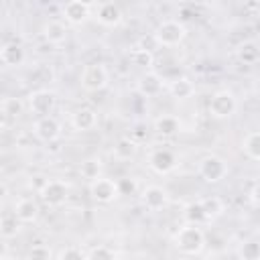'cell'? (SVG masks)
<instances>
[{
	"instance_id": "1",
	"label": "cell",
	"mask_w": 260,
	"mask_h": 260,
	"mask_svg": "<svg viewBox=\"0 0 260 260\" xmlns=\"http://www.w3.org/2000/svg\"><path fill=\"white\" fill-rule=\"evenodd\" d=\"M175 246L181 254H187V256H197L203 252L205 248V234L199 225H183L177 230L175 234Z\"/></svg>"
},
{
	"instance_id": "2",
	"label": "cell",
	"mask_w": 260,
	"mask_h": 260,
	"mask_svg": "<svg viewBox=\"0 0 260 260\" xmlns=\"http://www.w3.org/2000/svg\"><path fill=\"white\" fill-rule=\"evenodd\" d=\"M156 45L160 47H177L185 41L187 37V28L181 20H175V18H167V20H160L152 32Z\"/></svg>"
},
{
	"instance_id": "3",
	"label": "cell",
	"mask_w": 260,
	"mask_h": 260,
	"mask_svg": "<svg viewBox=\"0 0 260 260\" xmlns=\"http://www.w3.org/2000/svg\"><path fill=\"white\" fill-rule=\"evenodd\" d=\"M236 110H238V100H236L234 91H230V89L213 91L207 102V112L215 120H228L236 114Z\"/></svg>"
},
{
	"instance_id": "4",
	"label": "cell",
	"mask_w": 260,
	"mask_h": 260,
	"mask_svg": "<svg viewBox=\"0 0 260 260\" xmlns=\"http://www.w3.org/2000/svg\"><path fill=\"white\" fill-rule=\"evenodd\" d=\"M79 83L85 91H102L110 83V71L100 61L87 63V65H83V69L79 73Z\"/></svg>"
},
{
	"instance_id": "5",
	"label": "cell",
	"mask_w": 260,
	"mask_h": 260,
	"mask_svg": "<svg viewBox=\"0 0 260 260\" xmlns=\"http://www.w3.org/2000/svg\"><path fill=\"white\" fill-rule=\"evenodd\" d=\"M199 175L205 183H219L228 177V162L217 154H205L199 160Z\"/></svg>"
},
{
	"instance_id": "6",
	"label": "cell",
	"mask_w": 260,
	"mask_h": 260,
	"mask_svg": "<svg viewBox=\"0 0 260 260\" xmlns=\"http://www.w3.org/2000/svg\"><path fill=\"white\" fill-rule=\"evenodd\" d=\"M39 195L49 207H59L69 197V185L65 181H61V179H47V183L43 185Z\"/></svg>"
},
{
	"instance_id": "7",
	"label": "cell",
	"mask_w": 260,
	"mask_h": 260,
	"mask_svg": "<svg viewBox=\"0 0 260 260\" xmlns=\"http://www.w3.org/2000/svg\"><path fill=\"white\" fill-rule=\"evenodd\" d=\"M89 195L95 203H102V205H108L112 201H116L120 195H118V187H116V181L114 179H108V177H100V179H93L89 183Z\"/></svg>"
},
{
	"instance_id": "8",
	"label": "cell",
	"mask_w": 260,
	"mask_h": 260,
	"mask_svg": "<svg viewBox=\"0 0 260 260\" xmlns=\"http://www.w3.org/2000/svg\"><path fill=\"white\" fill-rule=\"evenodd\" d=\"M55 93L49 91V89H37V91H30L28 93V110L30 114L43 118V116H51L53 108H55Z\"/></svg>"
},
{
	"instance_id": "9",
	"label": "cell",
	"mask_w": 260,
	"mask_h": 260,
	"mask_svg": "<svg viewBox=\"0 0 260 260\" xmlns=\"http://www.w3.org/2000/svg\"><path fill=\"white\" fill-rule=\"evenodd\" d=\"M169 191L160 185H148L140 193V201L148 211H160L169 205Z\"/></svg>"
},
{
	"instance_id": "10",
	"label": "cell",
	"mask_w": 260,
	"mask_h": 260,
	"mask_svg": "<svg viewBox=\"0 0 260 260\" xmlns=\"http://www.w3.org/2000/svg\"><path fill=\"white\" fill-rule=\"evenodd\" d=\"M148 167L156 175H169L177 167V156L171 148H154L148 154Z\"/></svg>"
},
{
	"instance_id": "11",
	"label": "cell",
	"mask_w": 260,
	"mask_h": 260,
	"mask_svg": "<svg viewBox=\"0 0 260 260\" xmlns=\"http://www.w3.org/2000/svg\"><path fill=\"white\" fill-rule=\"evenodd\" d=\"M32 130L37 134V138H41L43 142H55L61 138V122L53 116H43V118H37V122L32 124Z\"/></svg>"
},
{
	"instance_id": "12",
	"label": "cell",
	"mask_w": 260,
	"mask_h": 260,
	"mask_svg": "<svg viewBox=\"0 0 260 260\" xmlns=\"http://www.w3.org/2000/svg\"><path fill=\"white\" fill-rule=\"evenodd\" d=\"M91 10H93V4L81 2V0H71L63 6V16L69 24H83L91 16Z\"/></svg>"
},
{
	"instance_id": "13",
	"label": "cell",
	"mask_w": 260,
	"mask_h": 260,
	"mask_svg": "<svg viewBox=\"0 0 260 260\" xmlns=\"http://www.w3.org/2000/svg\"><path fill=\"white\" fill-rule=\"evenodd\" d=\"M136 89H138V93L144 95V98H156V95H160V91L165 89V81H162V77H160L158 73L146 71V73H142V75L138 77Z\"/></svg>"
},
{
	"instance_id": "14",
	"label": "cell",
	"mask_w": 260,
	"mask_h": 260,
	"mask_svg": "<svg viewBox=\"0 0 260 260\" xmlns=\"http://www.w3.org/2000/svg\"><path fill=\"white\" fill-rule=\"evenodd\" d=\"M93 10H95V18L100 24L104 26H118L124 18L122 10L118 4L114 2H102V4H93Z\"/></svg>"
},
{
	"instance_id": "15",
	"label": "cell",
	"mask_w": 260,
	"mask_h": 260,
	"mask_svg": "<svg viewBox=\"0 0 260 260\" xmlns=\"http://www.w3.org/2000/svg\"><path fill=\"white\" fill-rule=\"evenodd\" d=\"M12 213L16 215V219L20 223H35L39 217V203L32 197H22L16 201Z\"/></svg>"
},
{
	"instance_id": "16",
	"label": "cell",
	"mask_w": 260,
	"mask_h": 260,
	"mask_svg": "<svg viewBox=\"0 0 260 260\" xmlns=\"http://www.w3.org/2000/svg\"><path fill=\"white\" fill-rule=\"evenodd\" d=\"M95 124H98V114L91 108H77L71 114V126L77 132H89L95 128Z\"/></svg>"
},
{
	"instance_id": "17",
	"label": "cell",
	"mask_w": 260,
	"mask_h": 260,
	"mask_svg": "<svg viewBox=\"0 0 260 260\" xmlns=\"http://www.w3.org/2000/svg\"><path fill=\"white\" fill-rule=\"evenodd\" d=\"M138 152V144L136 140H132L130 136H122L114 142V148H112V156L116 160H130L134 158Z\"/></svg>"
},
{
	"instance_id": "18",
	"label": "cell",
	"mask_w": 260,
	"mask_h": 260,
	"mask_svg": "<svg viewBox=\"0 0 260 260\" xmlns=\"http://www.w3.org/2000/svg\"><path fill=\"white\" fill-rule=\"evenodd\" d=\"M179 130H181V120L173 114H162L154 120V132L160 134V136L171 138V136L179 134Z\"/></svg>"
},
{
	"instance_id": "19",
	"label": "cell",
	"mask_w": 260,
	"mask_h": 260,
	"mask_svg": "<svg viewBox=\"0 0 260 260\" xmlns=\"http://www.w3.org/2000/svg\"><path fill=\"white\" fill-rule=\"evenodd\" d=\"M169 93L175 98V100H189L193 93H195V83L189 79V77H175L171 83H169Z\"/></svg>"
},
{
	"instance_id": "20",
	"label": "cell",
	"mask_w": 260,
	"mask_h": 260,
	"mask_svg": "<svg viewBox=\"0 0 260 260\" xmlns=\"http://www.w3.org/2000/svg\"><path fill=\"white\" fill-rule=\"evenodd\" d=\"M0 61L8 67H16L24 61V49L18 43H6L0 47Z\"/></svg>"
},
{
	"instance_id": "21",
	"label": "cell",
	"mask_w": 260,
	"mask_h": 260,
	"mask_svg": "<svg viewBox=\"0 0 260 260\" xmlns=\"http://www.w3.org/2000/svg\"><path fill=\"white\" fill-rule=\"evenodd\" d=\"M43 37L51 45H61L67 39V26L61 20H49L43 26Z\"/></svg>"
},
{
	"instance_id": "22",
	"label": "cell",
	"mask_w": 260,
	"mask_h": 260,
	"mask_svg": "<svg viewBox=\"0 0 260 260\" xmlns=\"http://www.w3.org/2000/svg\"><path fill=\"white\" fill-rule=\"evenodd\" d=\"M236 57H238V61L244 63V65H256L258 59H260L258 43H256V41H244L242 45H238Z\"/></svg>"
},
{
	"instance_id": "23",
	"label": "cell",
	"mask_w": 260,
	"mask_h": 260,
	"mask_svg": "<svg viewBox=\"0 0 260 260\" xmlns=\"http://www.w3.org/2000/svg\"><path fill=\"white\" fill-rule=\"evenodd\" d=\"M199 203H201V207H203V213H205L207 221L217 219V217L225 211V203H223V199L217 197V195H207V197L199 199Z\"/></svg>"
},
{
	"instance_id": "24",
	"label": "cell",
	"mask_w": 260,
	"mask_h": 260,
	"mask_svg": "<svg viewBox=\"0 0 260 260\" xmlns=\"http://www.w3.org/2000/svg\"><path fill=\"white\" fill-rule=\"evenodd\" d=\"M242 150L244 154L252 160V162H258L260 160V132L258 130H250L244 140H242Z\"/></svg>"
},
{
	"instance_id": "25",
	"label": "cell",
	"mask_w": 260,
	"mask_h": 260,
	"mask_svg": "<svg viewBox=\"0 0 260 260\" xmlns=\"http://www.w3.org/2000/svg\"><path fill=\"white\" fill-rule=\"evenodd\" d=\"M20 221L16 219V215L12 213V211H8V213H2L0 215V238H4V240H10V238H14V236H18V232H20Z\"/></svg>"
},
{
	"instance_id": "26",
	"label": "cell",
	"mask_w": 260,
	"mask_h": 260,
	"mask_svg": "<svg viewBox=\"0 0 260 260\" xmlns=\"http://www.w3.org/2000/svg\"><path fill=\"white\" fill-rule=\"evenodd\" d=\"M130 61H132V65H136L140 69L150 71V67L154 65V53L146 47H134L130 51Z\"/></svg>"
},
{
	"instance_id": "27",
	"label": "cell",
	"mask_w": 260,
	"mask_h": 260,
	"mask_svg": "<svg viewBox=\"0 0 260 260\" xmlns=\"http://www.w3.org/2000/svg\"><path fill=\"white\" fill-rule=\"evenodd\" d=\"M79 175L83 179H87L89 183L93 179H100L102 177V158L100 156H89L85 158L81 165H79Z\"/></svg>"
},
{
	"instance_id": "28",
	"label": "cell",
	"mask_w": 260,
	"mask_h": 260,
	"mask_svg": "<svg viewBox=\"0 0 260 260\" xmlns=\"http://www.w3.org/2000/svg\"><path fill=\"white\" fill-rule=\"evenodd\" d=\"M185 219H187V223H191V225H201V223L207 221V217H205L203 207H201L199 201H193V203H189V205L185 207Z\"/></svg>"
},
{
	"instance_id": "29",
	"label": "cell",
	"mask_w": 260,
	"mask_h": 260,
	"mask_svg": "<svg viewBox=\"0 0 260 260\" xmlns=\"http://www.w3.org/2000/svg\"><path fill=\"white\" fill-rule=\"evenodd\" d=\"M116 187H118V195L122 197H128V195H136L138 193V179L136 177H120L116 181Z\"/></svg>"
},
{
	"instance_id": "30",
	"label": "cell",
	"mask_w": 260,
	"mask_h": 260,
	"mask_svg": "<svg viewBox=\"0 0 260 260\" xmlns=\"http://www.w3.org/2000/svg\"><path fill=\"white\" fill-rule=\"evenodd\" d=\"M2 112L10 118H18L22 112H24V104L20 98H6L2 102Z\"/></svg>"
},
{
	"instance_id": "31",
	"label": "cell",
	"mask_w": 260,
	"mask_h": 260,
	"mask_svg": "<svg viewBox=\"0 0 260 260\" xmlns=\"http://www.w3.org/2000/svg\"><path fill=\"white\" fill-rule=\"evenodd\" d=\"M240 260H260V246L256 240H248L240 246Z\"/></svg>"
},
{
	"instance_id": "32",
	"label": "cell",
	"mask_w": 260,
	"mask_h": 260,
	"mask_svg": "<svg viewBox=\"0 0 260 260\" xmlns=\"http://www.w3.org/2000/svg\"><path fill=\"white\" fill-rule=\"evenodd\" d=\"M28 260H53V250L47 244H35L28 250Z\"/></svg>"
},
{
	"instance_id": "33",
	"label": "cell",
	"mask_w": 260,
	"mask_h": 260,
	"mask_svg": "<svg viewBox=\"0 0 260 260\" xmlns=\"http://www.w3.org/2000/svg\"><path fill=\"white\" fill-rule=\"evenodd\" d=\"M85 260H116V254L108 246H95L85 254Z\"/></svg>"
},
{
	"instance_id": "34",
	"label": "cell",
	"mask_w": 260,
	"mask_h": 260,
	"mask_svg": "<svg viewBox=\"0 0 260 260\" xmlns=\"http://www.w3.org/2000/svg\"><path fill=\"white\" fill-rule=\"evenodd\" d=\"M57 260H85V252L77 246H67L57 254Z\"/></svg>"
},
{
	"instance_id": "35",
	"label": "cell",
	"mask_w": 260,
	"mask_h": 260,
	"mask_svg": "<svg viewBox=\"0 0 260 260\" xmlns=\"http://www.w3.org/2000/svg\"><path fill=\"white\" fill-rule=\"evenodd\" d=\"M45 183H47V179H45V177H41V175H37V177H32V179H30V183H28V185H30L32 189H37V191H41Z\"/></svg>"
},
{
	"instance_id": "36",
	"label": "cell",
	"mask_w": 260,
	"mask_h": 260,
	"mask_svg": "<svg viewBox=\"0 0 260 260\" xmlns=\"http://www.w3.org/2000/svg\"><path fill=\"white\" fill-rule=\"evenodd\" d=\"M250 203H252L254 207L258 205V181H254L252 187H250Z\"/></svg>"
},
{
	"instance_id": "37",
	"label": "cell",
	"mask_w": 260,
	"mask_h": 260,
	"mask_svg": "<svg viewBox=\"0 0 260 260\" xmlns=\"http://www.w3.org/2000/svg\"><path fill=\"white\" fill-rule=\"evenodd\" d=\"M8 252H10V248H8V242H6L4 238H0V260H4V258L8 256Z\"/></svg>"
},
{
	"instance_id": "38",
	"label": "cell",
	"mask_w": 260,
	"mask_h": 260,
	"mask_svg": "<svg viewBox=\"0 0 260 260\" xmlns=\"http://www.w3.org/2000/svg\"><path fill=\"white\" fill-rule=\"evenodd\" d=\"M6 195H8V187H6V185L0 181V203L6 199Z\"/></svg>"
},
{
	"instance_id": "39",
	"label": "cell",
	"mask_w": 260,
	"mask_h": 260,
	"mask_svg": "<svg viewBox=\"0 0 260 260\" xmlns=\"http://www.w3.org/2000/svg\"><path fill=\"white\" fill-rule=\"evenodd\" d=\"M4 260H20V258H16V256H10V254H8V256H6Z\"/></svg>"
},
{
	"instance_id": "40",
	"label": "cell",
	"mask_w": 260,
	"mask_h": 260,
	"mask_svg": "<svg viewBox=\"0 0 260 260\" xmlns=\"http://www.w3.org/2000/svg\"><path fill=\"white\" fill-rule=\"evenodd\" d=\"M0 128H2V122H0Z\"/></svg>"
}]
</instances>
